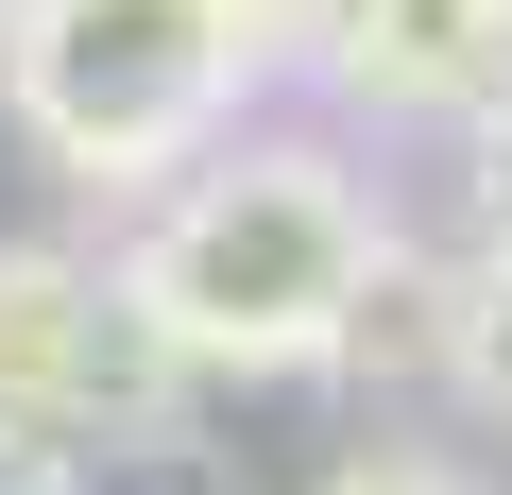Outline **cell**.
Here are the masks:
<instances>
[{
    "label": "cell",
    "mask_w": 512,
    "mask_h": 495,
    "mask_svg": "<svg viewBox=\"0 0 512 495\" xmlns=\"http://www.w3.org/2000/svg\"><path fill=\"white\" fill-rule=\"evenodd\" d=\"M393 222L325 154H188V188L120 239V291L188 376H342V325Z\"/></svg>",
    "instance_id": "1"
},
{
    "label": "cell",
    "mask_w": 512,
    "mask_h": 495,
    "mask_svg": "<svg viewBox=\"0 0 512 495\" xmlns=\"http://www.w3.org/2000/svg\"><path fill=\"white\" fill-rule=\"evenodd\" d=\"M256 69H274V18L256 0H0V103L86 188L188 171L239 120Z\"/></svg>",
    "instance_id": "2"
},
{
    "label": "cell",
    "mask_w": 512,
    "mask_h": 495,
    "mask_svg": "<svg viewBox=\"0 0 512 495\" xmlns=\"http://www.w3.org/2000/svg\"><path fill=\"white\" fill-rule=\"evenodd\" d=\"M154 376H188V359L137 325L120 274L35 257V239L0 257V478H52V495H69V461L154 410Z\"/></svg>",
    "instance_id": "3"
},
{
    "label": "cell",
    "mask_w": 512,
    "mask_h": 495,
    "mask_svg": "<svg viewBox=\"0 0 512 495\" xmlns=\"http://www.w3.org/2000/svg\"><path fill=\"white\" fill-rule=\"evenodd\" d=\"M325 52L393 120H495L512 103V0H325Z\"/></svg>",
    "instance_id": "4"
},
{
    "label": "cell",
    "mask_w": 512,
    "mask_h": 495,
    "mask_svg": "<svg viewBox=\"0 0 512 495\" xmlns=\"http://www.w3.org/2000/svg\"><path fill=\"white\" fill-rule=\"evenodd\" d=\"M444 393H478L512 427V257H461V291H444Z\"/></svg>",
    "instance_id": "5"
},
{
    "label": "cell",
    "mask_w": 512,
    "mask_h": 495,
    "mask_svg": "<svg viewBox=\"0 0 512 495\" xmlns=\"http://www.w3.org/2000/svg\"><path fill=\"white\" fill-rule=\"evenodd\" d=\"M461 222H478V257H512V103L461 120Z\"/></svg>",
    "instance_id": "6"
},
{
    "label": "cell",
    "mask_w": 512,
    "mask_h": 495,
    "mask_svg": "<svg viewBox=\"0 0 512 495\" xmlns=\"http://www.w3.org/2000/svg\"><path fill=\"white\" fill-rule=\"evenodd\" d=\"M325 495H461V478H444V461H410V444H376V461H342Z\"/></svg>",
    "instance_id": "7"
},
{
    "label": "cell",
    "mask_w": 512,
    "mask_h": 495,
    "mask_svg": "<svg viewBox=\"0 0 512 495\" xmlns=\"http://www.w3.org/2000/svg\"><path fill=\"white\" fill-rule=\"evenodd\" d=\"M69 495H222V478H171V461H154V478H69Z\"/></svg>",
    "instance_id": "8"
},
{
    "label": "cell",
    "mask_w": 512,
    "mask_h": 495,
    "mask_svg": "<svg viewBox=\"0 0 512 495\" xmlns=\"http://www.w3.org/2000/svg\"><path fill=\"white\" fill-rule=\"evenodd\" d=\"M256 18H274V52H291V35H325V0H256Z\"/></svg>",
    "instance_id": "9"
},
{
    "label": "cell",
    "mask_w": 512,
    "mask_h": 495,
    "mask_svg": "<svg viewBox=\"0 0 512 495\" xmlns=\"http://www.w3.org/2000/svg\"><path fill=\"white\" fill-rule=\"evenodd\" d=\"M0 495H52V478H0Z\"/></svg>",
    "instance_id": "10"
}]
</instances>
